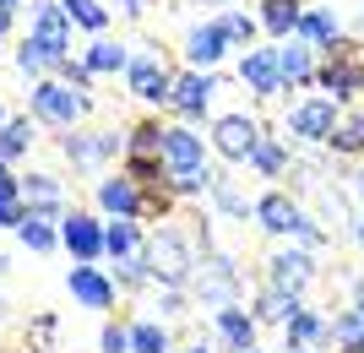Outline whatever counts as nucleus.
Instances as JSON below:
<instances>
[{
    "mask_svg": "<svg viewBox=\"0 0 364 353\" xmlns=\"http://www.w3.org/2000/svg\"><path fill=\"white\" fill-rule=\"evenodd\" d=\"M164 131L168 125L164 120H136L131 131H125V153H141V158H164Z\"/></svg>",
    "mask_w": 364,
    "mask_h": 353,
    "instance_id": "2f4dec72",
    "label": "nucleus"
},
{
    "mask_svg": "<svg viewBox=\"0 0 364 353\" xmlns=\"http://www.w3.org/2000/svg\"><path fill=\"white\" fill-rule=\"evenodd\" d=\"M213 201H218V212H223V217H240V223H245V217H256V201L245 196L234 180H218L213 185Z\"/></svg>",
    "mask_w": 364,
    "mask_h": 353,
    "instance_id": "e433bc0d",
    "label": "nucleus"
},
{
    "mask_svg": "<svg viewBox=\"0 0 364 353\" xmlns=\"http://www.w3.org/2000/svg\"><path fill=\"white\" fill-rule=\"evenodd\" d=\"M104 256H109V261L147 256V229H141L136 217H109V223H104Z\"/></svg>",
    "mask_w": 364,
    "mask_h": 353,
    "instance_id": "412c9836",
    "label": "nucleus"
},
{
    "mask_svg": "<svg viewBox=\"0 0 364 353\" xmlns=\"http://www.w3.org/2000/svg\"><path fill=\"white\" fill-rule=\"evenodd\" d=\"M294 38H304V44L321 55V49L343 44V22H337L332 6H304V22H299V33H294Z\"/></svg>",
    "mask_w": 364,
    "mask_h": 353,
    "instance_id": "b1692460",
    "label": "nucleus"
},
{
    "mask_svg": "<svg viewBox=\"0 0 364 353\" xmlns=\"http://www.w3.org/2000/svg\"><path fill=\"white\" fill-rule=\"evenodd\" d=\"M240 82L256 92V98H277V92H283V77H277V44L272 49H245Z\"/></svg>",
    "mask_w": 364,
    "mask_h": 353,
    "instance_id": "6ab92c4d",
    "label": "nucleus"
},
{
    "mask_svg": "<svg viewBox=\"0 0 364 353\" xmlns=\"http://www.w3.org/2000/svg\"><path fill=\"white\" fill-rule=\"evenodd\" d=\"M299 305H304V299H294V293L267 288V283H261V288H256V305H250V315H256V326H289Z\"/></svg>",
    "mask_w": 364,
    "mask_h": 353,
    "instance_id": "cd10ccee",
    "label": "nucleus"
},
{
    "mask_svg": "<svg viewBox=\"0 0 364 353\" xmlns=\"http://www.w3.org/2000/svg\"><path fill=\"white\" fill-rule=\"evenodd\" d=\"M250 169L267 174V180L289 174V141H283V136H261V141H256V153H250Z\"/></svg>",
    "mask_w": 364,
    "mask_h": 353,
    "instance_id": "473e14b6",
    "label": "nucleus"
},
{
    "mask_svg": "<svg viewBox=\"0 0 364 353\" xmlns=\"http://www.w3.org/2000/svg\"><path fill=\"white\" fill-rule=\"evenodd\" d=\"M104 223H109V217L71 207V212L60 217V250H71V261L98 266V261H104Z\"/></svg>",
    "mask_w": 364,
    "mask_h": 353,
    "instance_id": "1a4fd4ad",
    "label": "nucleus"
},
{
    "mask_svg": "<svg viewBox=\"0 0 364 353\" xmlns=\"http://www.w3.org/2000/svg\"><path fill=\"white\" fill-rule=\"evenodd\" d=\"M60 11L71 16V28H87V33L109 28V6L104 0H60Z\"/></svg>",
    "mask_w": 364,
    "mask_h": 353,
    "instance_id": "f704fd0d",
    "label": "nucleus"
},
{
    "mask_svg": "<svg viewBox=\"0 0 364 353\" xmlns=\"http://www.w3.org/2000/svg\"><path fill=\"white\" fill-rule=\"evenodd\" d=\"M65 288H71V299L82 310H114V299H120V283H114L104 266H87V261H71Z\"/></svg>",
    "mask_w": 364,
    "mask_h": 353,
    "instance_id": "f8f14e48",
    "label": "nucleus"
},
{
    "mask_svg": "<svg viewBox=\"0 0 364 353\" xmlns=\"http://www.w3.org/2000/svg\"><path fill=\"white\" fill-rule=\"evenodd\" d=\"M359 33H364V11H359Z\"/></svg>",
    "mask_w": 364,
    "mask_h": 353,
    "instance_id": "5fc2aeb1",
    "label": "nucleus"
},
{
    "mask_svg": "<svg viewBox=\"0 0 364 353\" xmlns=\"http://www.w3.org/2000/svg\"><path fill=\"white\" fill-rule=\"evenodd\" d=\"M28 109H33V120H38V125L76 131V125L87 120V109H92V92L71 87V82H60V77H38L33 92H28Z\"/></svg>",
    "mask_w": 364,
    "mask_h": 353,
    "instance_id": "7ed1b4c3",
    "label": "nucleus"
},
{
    "mask_svg": "<svg viewBox=\"0 0 364 353\" xmlns=\"http://www.w3.org/2000/svg\"><path fill=\"white\" fill-rule=\"evenodd\" d=\"M28 38H38L55 60L71 55V16L60 11V0H33V28H28Z\"/></svg>",
    "mask_w": 364,
    "mask_h": 353,
    "instance_id": "4468645a",
    "label": "nucleus"
},
{
    "mask_svg": "<svg viewBox=\"0 0 364 353\" xmlns=\"http://www.w3.org/2000/svg\"><path fill=\"white\" fill-rule=\"evenodd\" d=\"M147 6H152V0H114V11H120V16H141Z\"/></svg>",
    "mask_w": 364,
    "mask_h": 353,
    "instance_id": "c03bdc74",
    "label": "nucleus"
},
{
    "mask_svg": "<svg viewBox=\"0 0 364 353\" xmlns=\"http://www.w3.org/2000/svg\"><path fill=\"white\" fill-rule=\"evenodd\" d=\"M348 234H353V245L364 250V212H359V217H348Z\"/></svg>",
    "mask_w": 364,
    "mask_h": 353,
    "instance_id": "a18cd8bd",
    "label": "nucleus"
},
{
    "mask_svg": "<svg viewBox=\"0 0 364 353\" xmlns=\"http://www.w3.org/2000/svg\"><path fill=\"white\" fill-rule=\"evenodd\" d=\"M316 87L337 104H348L353 92H364V44H332L321 49V65H316Z\"/></svg>",
    "mask_w": 364,
    "mask_h": 353,
    "instance_id": "20e7f679",
    "label": "nucleus"
},
{
    "mask_svg": "<svg viewBox=\"0 0 364 353\" xmlns=\"http://www.w3.org/2000/svg\"><path fill=\"white\" fill-rule=\"evenodd\" d=\"M0 266H6V256H0Z\"/></svg>",
    "mask_w": 364,
    "mask_h": 353,
    "instance_id": "4d7b16f0",
    "label": "nucleus"
},
{
    "mask_svg": "<svg viewBox=\"0 0 364 353\" xmlns=\"http://www.w3.org/2000/svg\"><path fill=\"white\" fill-rule=\"evenodd\" d=\"M164 163H168V180L207 169V141H201L191 125H168L164 131Z\"/></svg>",
    "mask_w": 364,
    "mask_h": 353,
    "instance_id": "2eb2a0df",
    "label": "nucleus"
},
{
    "mask_svg": "<svg viewBox=\"0 0 364 353\" xmlns=\"http://www.w3.org/2000/svg\"><path fill=\"white\" fill-rule=\"evenodd\" d=\"M22 353H33V348H22Z\"/></svg>",
    "mask_w": 364,
    "mask_h": 353,
    "instance_id": "bf43d9fd",
    "label": "nucleus"
},
{
    "mask_svg": "<svg viewBox=\"0 0 364 353\" xmlns=\"http://www.w3.org/2000/svg\"><path fill=\"white\" fill-rule=\"evenodd\" d=\"M201 256H207V250L185 229H174V223L147 234V266H152V283H158V288H191Z\"/></svg>",
    "mask_w": 364,
    "mask_h": 353,
    "instance_id": "f257e3e1",
    "label": "nucleus"
},
{
    "mask_svg": "<svg viewBox=\"0 0 364 353\" xmlns=\"http://www.w3.org/2000/svg\"><path fill=\"white\" fill-rule=\"evenodd\" d=\"M49 77H60V82H71V87H82V92L92 87V71H87V65H82V60H71V55H65V60L55 65V71H49Z\"/></svg>",
    "mask_w": 364,
    "mask_h": 353,
    "instance_id": "37998d69",
    "label": "nucleus"
},
{
    "mask_svg": "<svg viewBox=\"0 0 364 353\" xmlns=\"http://www.w3.org/2000/svg\"><path fill=\"white\" fill-rule=\"evenodd\" d=\"M22 207L28 212H55V217L71 212L65 207V185L55 174H22Z\"/></svg>",
    "mask_w": 364,
    "mask_h": 353,
    "instance_id": "5701e85b",
    "label": "nucleus"
},
{
    "mask_svg": "<svg viewBox=\"0 0 364 353\" xmlns=\"http://www.w3.org/2000/svg\"><path fill=\"white\" fill-rule=\"evenodd\" d=\"M218 28H223V38L234 49H250L256 44V33H261V16H250V11H223L218 16Z\"/></svg>",
    "mask_w": 364,
    "mask_h": 353,
    "instance_id": "c9c22d12",
    "label": "nucleus"
},
{
    "mask_svg": "<svg viewBox=\"0 0 364 353\" xmlns=\"http://www.w3.org/2000/svg\"><path fill=\"white\" fill-rule=\"evenodd\" d=\"M152 288H158V283H152ZM191 305H196V299H191V288H158L152 315H158V321H185V315H191Z\"/></svg>",
    "mask_w": 364,
    "mask_h": 353,
    "instance_id": "4c0bfd02",
    "label": "nucleus"
},
{
    "mask_svg": "<svg viewBox=\"0 0 364 353\" xmlns=\"http://www.w3.org/2000/svg\"><path fill=\"white\" fill-rule=\"evenodd\" d=\"M185 353H213V348H207V342H191V348H185Z\"/></svg>",
    "mask_w": 364,
    "mask_h": 353,
    "instance_id": "8fccbe9b",
    "label": "nucleus"
},
{
    "mask_svg": "<svg viewBox=\"0 0 364 353\" xmlns=\"http://www.w3.org/2000/svg\"><path fill=\"white\" fill-rule=\"evenodd\" d=\"M0 321H6V305H0Z\"/></svg>",
    "mask_w": 364,
    "mask_h": 353,
    "instance_id": "6e6d98bb",
    "label": "nucleus"
},
{
    "mask_svg": "<svg viewBox=\"0 0 364 353\" xmlns=\"http://www.w3.org/2000/svg\"><path fill=\"white\" fill-rule=\"evenodd\" d=\"M82 65H87L92 77H114V71H131V49H125L120 38H92Z\"/></svg>",
    "mask_w": 364,
    "mask_h": 353,
    "instance_id": "c85d7f7f",
    "label": "nucleus"
},
{
    "mask_svg": "<svg viewBox=\"0 0 364 353\" xmlns=\"http://www.w3.org/2000/svg\"><path fill=\"white\" fill-rule=\"evenodd\" d=\"M240 293H245V277H240V266H234V256L207 250L196 277H191V299L207 305V310H223V305H240Z\"/></svg>",
    "mask_w": 364,
    "mask_h": 353,
    "instance_id": "39448f33",
    "label": "nucleus"
},
{
    "mask_svg": "<svg viewBox=\"0 0 364 353\" xmlns=\"http://www.w3.org/2000/svg\"><path fill=\"white\" fill-rule=\"evenodd\" d=\"M125 82H131V98H141V104H152V109H168L174 71L158 60V49H152V44L141 49V55H131V71H125Z\"/></svg>",
    "mask_w": 364,
    "mask_h": 353,
    "instance_id": "9d476101",
    "label": "nucleus"
},
{
    "mask_svg": "<svg viewBox=\"0 0 364 353\" xmlns=\"http://www.w3.org/2000/svg\"><path fill=\"white\" fill-rule=\"evenodd\" d=\"M228 49H234V44L223 38L218 22H201V28L185 33V65H191V71H218V60H223Z\"/></svg>",
    "mask_w": 364,
    "mask_h": 353,
    "instance_id": "f3484780",
    "label": "nucleus"
},
{
    "mask_svg": "<svg viewBox=\"0 0 364 353\" xmlns=\"http://www.w3.org/2000/svg\"><path fill=\"white\" fill-rule=\"evenodd\" d=\"M213 92H218V82H213V71H174V92H168V109L180 114L185 125L191 120H201L207 109H213Z\"/></svg>",
    "mask_w": 364,
    "mask_h": 353,
    "instance_id": "ddd939ff",
    "label": "nucleus"
},
{
    "mask_svg": "<svg viewBox=\"0 0 364 353\" xmlns=\"http://www.w3.org/2000/svg\"><path fill=\"white\" fill-rule=\"evenodd\" d=\"M277 77H283V87H310L316 82V49L304 38H283L277 44Z\"/></svg>",
    "mask_w": 364,
    "mask_h": 353,
    "instance_id": "4be33fe9",
    "label": "nucleus"
},
{
    "mask_svg": "<svg viewBox=\"0 0 364 353\" xmlns=\"http://www.w3.org/2000/svg\"><path fill=\"white\" fill-rule=\"evenodd\" d=\"M33 141H38V120L11 114V120L0 125V163H6V169H11V163H22V158L33 153Z\"/></svg>",
    "mask_w": 364,
    "mask_h": 353,
    "instance_id": "a878e982",
    "label": "nucleus"
},
{
    "mask_svg": "<svg viewBox=\"0 0 364 353\" xmlns=\"http://www.w3.org/2000/svg\"><path fill=\"white\" fill-rule=\"evenodd\" d=\"M120 153H125L120 131H87V125H76V131L60 136V158L71 169H104L109 158H120Z\"/></svg>",
    "mask_w": 364,
    "mask_h": 353,
    "instance_id": "6e6552de",
    "label": "nucleus"
},
{
    "mask_svg": "<svg viewBox=\"0 0 364 353\" xmlns=\"http://www.w3.org/2000/svg\"><path fill=\"white\" fill-rule=\"evenodd\" d=\"M332 348L337 353H364V315H359V310L332 315Z\"/></svg>",
    "mask_w": 364,
    "mask_h": 353,
    "instance_id": "72a5a7b5",
    "label": "nucleus"
},
{
    "mask_svg": "<svg viewBox=\"0 0 364 353\" xmlns=\"http://www.w3.org/2000/svg\"><path fill=\"white\" fill-rule=\"evenodd\" d=\"M98 348H104V353H131V321H104Z\"/></svg>",
    "mask_w": 364,
    "mask_h": 353,
    "instance_id": "79ce46f5",
    "label": "nucleus"
},
{
    "mask_svg": "<svg viewBox=\"0 0 364 353\" xmlns=\"http://www.w3.org/2000/svg\"><path fill=\"white\" fill-rule=\"evenodd\" d=\"M321 277V266H316V250H304V245H277L272 256H267V288H283V293H294V299H304V288Z\"/></svg>",
    "mask_w": 364,
    "mask_h": 353,
    "instance_id": "423d86ee",
    "label": "nucleus"
},
{
    "mask_svg": "<svg viewBox=\"0 0 364 353\" xmlns=\"http://www.w3.org/2000/svg\"><path fill=\"white\" fill-rule=\"evenodd\" d=\"M11 234L33 250V256H49V250H60V217H55V212H22V223H16Z\"/></svg>",
    "mask_w": 364,
    "mask_h": 353,
    "instance_id": "393cba45",
    "label": "nucleus"
},
{
    "mask_svg": "<svg viewBox=\"0 0 364 353\" xmlns=\"http://www.w3.org/2000/svg\"><path fill=\"white\" fill-rule=\"evenodd\" d=\"M261 33H272L277 44L283 38H294L299 33V22H304V0H261Z\"/></svg>",
    "mask_w": 364,
    "mask_h": 353,
    "instance_id": "bb28decb",
    "label": "nucleus"
},
{
    "mask_svg": "<svg viewBox=\"0 0 364 353\" xmlns=\"http://www.w3.org/2000/svg\"><path fill=\"white\" fill-rule=\"evenodd\" d=\"M55 337H60V321H55V315H33L22 348H33V353H60V348H55Z\"/></svg>",
    "mask_w": 364,
    "mask_h": 353,
    "instance_id": "ea45409f",
    "label": "nucleus"
},
{
    "mask_svg": "<svg viewBox=\"0 0 364 353\" xmlns=\"http://www.w3.org/2000/svg\"><path fill=\"white\" fill-rule=\"evenodd\" d=\"M6 120H11V114H6V109H0V125H6Z\"/></svg>",
    "mask_w": 364,
    "mask_h": 353,
    "instance_id": "864d4df0",
    "label": "nucleus"
},
{
    "mask_svg": "<svg viewBox=\"0 0 364 353\" xmlns=\"http://www.w3.org/2000/svg\"><path fill=\"white\" fill-rule=\"evenodd\" d=\"M131 353H174V332L158 315H136L131 321Z\"/></svg>",
    "mask_w": 364,
    "mask_h": 353,
    "instance_id": "c756f323",
    "label": "nucleus"
},
{
    "mask_svg": "<svg viewBox=\"0 0 364 353\" xmlns=\"http://www.w3.org/2000/svg\"><path fill=\"white\" fill-rule=\"evenodd\" d=\"M55 65H60V60H55L38 38H22V44H16V71H28V77H49Z\"/></svg>",
    "mask_w": 364,
    "mask_h": 353,
    "instance_id": "58836bf2",
    "label": "nucleus"
},
{
    "mask_svg": "<svg viewBox=\"0 0 364 353\" xmlns=\"http://www.w3.org/2000/svg\"><path fill=\"white\" fill-rule=\"evenodd\" d=\"M337 158H364V109H348L343 120H337L332 141H326Z\"/></svg>",
    "mask_w": 364,
    "mask_h": 353,
    "instance_id": "7c9ffc66",
    "label": "nucleus"
},
{
    "mask_svg": "<svg viewBox=\"0 0 364 353\" xmlns=\"http://www.w3.org/2000/svg\"><path fill=\"white\" fill-rule=\"evenodd\" d=\"M6 33H11V11H0V38H6Z\"/></svg>",
    "mask_w": 364,
    "mask_h": 353,
    "instance_id": "09e8293b",
    "label": "nucleus"
},
{
    "mask_svg": "<svg viewBox=\"0 0 364 353\" xmlns=\"http://www.w3.org/2000/svg\"><path fill=\"white\" fill-rule=\"evenodd\" d=\"M348 190H353V196H359V201H364V163H359V169H353V174H348Z\"/></svg>",
    "mask_w": 364,
    "mask_h": 353,
    "instance_id": "49530a36",
    "label": "nucleus"
},
{
    "mask_svg": "<svg viewBox=\"0 0 364 353\" xmlns=\"http://www.w3.org/2000/svg\"><path fill=\"white\" fill-rule=\"evenodd\" d=\"M337 120H343V104L326 98V92H310V98H299V104L289 109V136L310 141V147H326Z\"/></svg>",
    "mask_w": 364,
    "mask_h": 353,
    "instance_id": "0eeeda50",
    "label": "nucleus"
},
{
    "mask_svg": "<svg viewBox=\"0 0 364 353\" xmlns=\"http://www.w3.org/2000/svg\"><path fill=\"white\" fill-rule=\"evenodd\" d=\"M250 353H261V348H250Z\"/></svg>",
    "mask_w": 364,
    "mask_h": 353,
    "instance_id": "13d9d810",
    "label": "nucleus"
},
{
    "mask_svg": "<svg viewBox=\"0 0 364 353\" xmlns=\"http://www.w3.org/2000/svg\"><path fill=\"white\" fill-rule=\"evenodd\" d=\"M256 141H261V125L250 120L245 109H228V114L213 120V147H218V158H228V163H250Z\"/></svg>",
    "mask_w": 364,
    "mask_h": 353,
    "instance_id": "9b49d317",
    "label": "nucleus"
},
{
    "mask_svg": "<svg viewBox=\"0 0 364 353\" xmlns=\"http://www.w3.org/2000/svg\"><path fill=\"white\" fill-rule=\"evenodd\" d=\"M92 207H98L104 217H136L141 223V190L125 180V169L104 174V180L92 185Z\"/></svg>",
    "mask_w": 364,
    "mask_h": 353,
    "instance_id": "dca6fc26",
    "label": "nucleus"
},
{
    "mask_svg": "<svg viewBox=\"0 0 364 353\" xmlns=\"http://www.w3.org/2000/svg\"><path fill=\"white\" fill-rule=\"evenodd\" d=\"M348 310H359V315H364V277L353 283V305H348Z\"/></svg>",
    "mask_w": 364,
    "mask_h": 353,
    "instance_id": "de8ad7c7",
    "label": "nucleus"
},
{
    "mask_svg": "<svg viewBox=\"0 0 364 353\" xmlns=\"http://www.w3.org/2000/svg\"><path fill=\"white\" fill-rule=\"evenodd\" d=\"M256 223L272 234V239H289V245H304V250H321L326 239H332V234L321 229V217H310L289 190H267V196H256Z\"/></svg>",
    "mask_w": 364,
    "mask_h": 353,
    "instance_id": "f03ea898",
    "label": "nucleus"
},
{
    "mask_svg": "<svg viewBox=\"0 0 364 353\" xmlns=\"http://www.w3.org/2000/svg\"><path fill=\"white\" fill-rule=\"evenodd\" d=\"M283 348H332V321L321 315V310H310V305H299L294 310V321L283 326Z\"/></svg>",
    "mask_w": 364,
    "mask_h": 353,
    "instance_id": "aec40b11",
    "label": "nucleus"
},
{
    "mask_svg": "<svg viewBox=\"0 0 364 353\" xmlns=\"http://www.w3.org/2000/svg\"><path fill=\"white\" fill-rule=\"evenodd\" d=\"M22 212H28V207H22V180H6L0 185V229H16Z\"/></svg>",
    "mask_w": 364,
    "mask_h": 353,
    "instance_id": "a19ab883",
    "label": "nucleus"
},
{
    "mask_svg": "<svg viewBox=\"0 0 364 353\" xmlns=\"http://www.w3.org/2000/svg\"><path fill=\"white\" fill-rule=\"evenodd\" d=\"M213 326H218V342H223L228 353H250L256 348V315L245 305H223V310H213Z\"/></svg>",
    "mask_w": 364,
    "mask_h": 353,
    "instance_id": "a211bd4d",
    "label": "nucleus"
},
{
    "mask_svg": "<svg viewBox=\"0 0 364 353\" xmlns=\"http://www.w3.org/2000/svg\"><path fill=\"white\" fill-rule=\"evenodd\" d=\"M283 353H316V348H283Z\"/></svg>",
    "mask_w": 364,
    "mask_h": 353,
    "instance_id": "603ef678",
    "label": "nucleus"
},
{
    "mask_svg": "<svg viewBox=\"0 0 364 353\" xmlns=\"http://www.w3.org/2000/svg\"><path fill=\"white\" fill-rule=\"evenodd\" d=\"M16 6H22V0H0V11H16Z\"/></svg>",
    "mask_w": 364,
    "mask_h": 353,
    "instance_id": "3c124183",
    "label": "nucleus"
}]
</instances>
